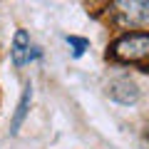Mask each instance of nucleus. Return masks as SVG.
<instances>
[{"label": "nucleus", "mask_w": 149, "mask_h": 149, "mask_svg": "<svg viewBox=\"0 0 149 149\" xmlns=\"http://www.w3.org/2000/svg\"><path fill=\"white\" fill-rule=\"evenodd\" d=\"M30 60V37H27L25 30H17L15 37H13V62L20 67Z\"/></svg>", "instance_id": "obj_4"}, {"label": "nucleus", "mask_w": 149, "mask_h": 149, "mask_svg": "<svg viewBox=\"0 0 149 149\" xmlns=\"http://www.w3.org/2000/svg\"><path fill=\"white\" fill-rule=\"evenodd\" d=\"M30 102H32V87H30V85H25V90H22V97H20V102H17V109H15V114H13V124H10V132H13V134H17V129H20L22 119L27 117Z\"/></svg>", "instance_id": "obj_5"}, {"label": "nucleus", "mask_w": 149, "mask_h": 149, "mask_svg": "<svg viewBox=\"0 0 149 149\" xmlns=\"http://www.w3.org/2000/svg\"><path fill=\"white\" fill-rule=\"evenodd\" d=\"M67 42L74 47V50H72V55H74V57H80V55L85 52L87 47H90V42H87V40H82V37H67Z\"/></svg>", "instance_id": "obj_6"}, {"label": "nucleus", "mask_w": 149, "mask_h": 149, "mask_svg": "<svg viewBox=\"0 0 149 149\" xmlns=\"http://www.w3.org/2000/svg\"><path fill=\"white\" fill-rule=\"evenodd\" d=\"M114 13L122 25H149V0H119Z\"/></svg>", "instance_id": "obj_2"}, {"label": "nucleus", "mask_w": 149, "mask_h": 149, "mask_svg": "<svg viewBox=\"0 0 149 149\" xmlns=\"http://www.w3.org/2000/svg\"><path fill=\"white\" fill-rule=\"evenodd\" d=\"M112 57L119 62L139 65L144 72H149V32H127L117 37L112 45Z\"/></svg>", "instance_id": "obj_1"}, {"label": "nucleus", "mask_w": 149, "mask_h": 149, "mask_svg": "<svg viewBox=\"0 0 149 149\" xmlns=\"http://www.w3.org/2000/svg\"><path fill=\"white\" fill-rule=\"evenodd\" d=\"M107 92H109V97L114 102H119V104H134V102L139 100V90L137 85H134L132 80H114L109 82V87H107Z\"/></svg>", "instance_id": "obj_3"}]
</instances>
